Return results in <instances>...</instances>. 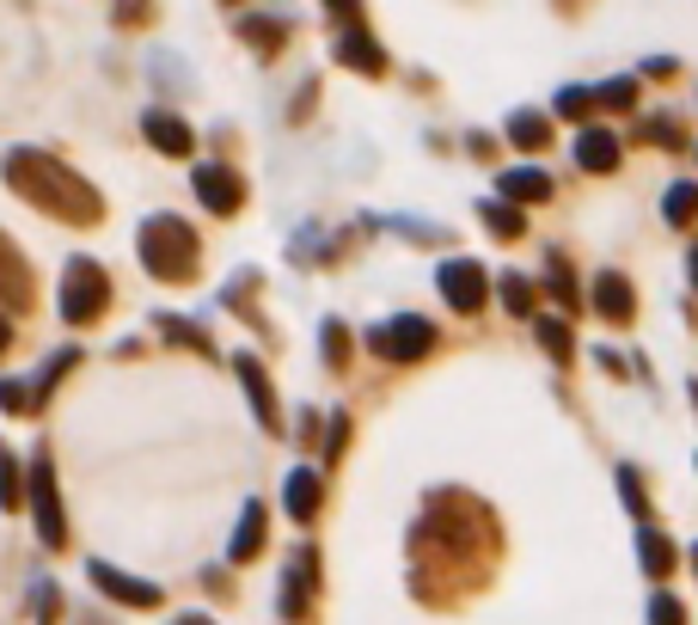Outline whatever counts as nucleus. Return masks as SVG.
Segmentation results:
<instances>
[{
    "label": "nucleus",
    "instance_id": "f257e3e1",
    "mask_svg": "<svg viewBox=\"0 0 698 625\" xmlns=\"http://www.w3.org/2000/svg\"><path fill=\"white\" fill-rule=\"evenodd\" d=\"M0 173H7V185H13L31 209L55 215V221H74V227H98L105 221V197H98L74 166L50 160V154H38V147H13Z\"/></svg>",
    "mask_w": 698,
    "mask_h": 625
},
{
    "label": "nucleus",
    "instance_id": "f03ea898",
    "mask_svg": "<svg viewBox=\"0 0 698 625\" xmlns=\"http://www.w3.org/2000/svg\"><path fill=\"white\" fill-rule=\"evenodd\" d=\"M135 252H142L147 277H159V282H190L202 264L197 233H190V221H178V215H147L142 233H135Z\"/></svg>",
    "mask_w": 698,
    "mask_h": 625
},
{
    "label": "nucleus",
    "instance_id": "7ed1b4c3",
    "mask_svg": "<svg viewBox=\"0 0 698 625\" xmlns=\"http://www.w3.org/2000/svg\"><path fill=\"white\" fill-rule=\"evenodd\" d=\"M111 306V277L98 258H67L62 270V320L67 325H93Z\"/></svg>",
    "mask_w": 698,
    "mask_h": 625
},
{
    "label": "nucleus",
    "instance_id": "20e7f679",
    "mask_svg": "<svg viewBox=\"0 0 698 625\" xmlns=\"http://www.w3.org/2000/svg\"><path fill=\"white\" fill-rule=\"evenodd\" d=\"M31 521H38V540L50 545V552H62L67 545V515H62V491H55V466H50V448L31 454Z\"/></svg>",
    "mask_w": 698,
    "mask_h": 625
},
{
    "label": "nucleus",
    "instance_id": "39448f33",
    "mask_svg": "<svg viewBox=\"0 0 698 625\" xmlns=\"http://www.w3.org/2000/svg\"><path fill=\"white\" fill-rule=\"evenodd\" d=\"M429 344H435V325H429V320H417V313H398L393 325L368 332V350H374L381 362H417Z\"/></svg>",
    "mask_w": 698,
    "mask_h": 625
},
{
    "label": "nucleus",
    "instance_id": "423d86ee",
    "mask_svg": "<svg viewBox=\"0 0 698 625\" xmlns=\"http://www.w3.org/2000/svg\"><path fill=\"white\" fill-rule=\"evenodd\" d=\"M435 282H441V301H448L454 313H478V306H485V294H490L485 270H478L472 258H448Z\"/></svg>",
    "mask_w": 698,
    "mask_h": 625
},
{
    "label": "nucleus",
    "instance_id": "0eeeda50",
    "mask_svg": "<svg viewBox=\"0 0 698 625\" xmlns=\"http://www.w3.org/2000/svg\"><path fill=\"white\" fill-rule=\"evenodd\" d=\"M31 301H38V282H31L25 252L0 233V306H7V313H31Z\"/></svg>",
    "mask_w": 698,
    "mask_h": 625
},
{
    "label": "nucleus",
    "instance_id": "6e6552de",
    "mask_svg": "<svg viewBox=\"0 0 698 625\" xmlns=\"http://www.w3.org/2000/svg\"><path fill=\"white\" fill-rule=\"evenodd\" d=\"M313 576H319V552L301 545L289 576H282V619H306V613H313Z\"/></svg>",
    "mask_w": 698,
    "mask_h": 625
},
{
    "label": "nucleus",
    "instance_id": "1a4fd4ad",
    "mask_svg": "<svg viewBox=\"0 0 698 625\" xmlns=\"http://www.w3.org/2000/svg\"><path fill=\"white\" fill-rule=\"evenodd\" d=\"M86 576H93L111 601H123V607H159V588L154 583H142V576H123L117 564H105V559L86 564Z\"/></svg>",
    "mask_w": 698,
    "mask_h": 625
},
{
    "label": "nucleus",
    "instance_id": "9d476101",
    "mask_svg": "<svg viewBox=\"0 0 698 625\" xmlns=\"http://www.w3.org/2000/svg\"><path fill=\"white\" fill-rule=\"evenodd\" d=\"M197 197H202V209L233 215L239 202H246V185H239L233 166H197Z\"/></svg>",
    "mask_w": 698,
    "mask_h": 625
},
{
    "label": "nucleus",
    "instance_id": "9b49d317",
    "mask_svg": "<svg viewBox=\"0 0 698 625\" xmlns=\"http://www.w3.org/2000/svg\"><path fill=\"white\" fill-rule=\"evenodd\" d=\"M594 313L613 325H632L637 320V289L619 277V270H606V277H594Z\"/></svg>",
    "mask_w": 698,
    "mask_h": 625
},
{
    "label": "nucleus",
    "instance_id": "f8f14e48",
    "mask_svg": "<svg viewBox=\"0 0 698 625\" xmlns=\"http://www.w3.org/2000/svg\"><path fill=\"white\" fill-rule=\"evenodd\" d=\"M142 135L159 147V154H171V160H185L190 147H197L190 123H185V117H171V111H147V117H142Z\"/></svg>",
    "mask_w": 698,
    "mask_h": 625
},
{
    "label": "nucleus",
    "instance_id": "ddd939ff",
    "mask_svg": "<svg viewBox=\"0 0 698 625\" xmlns=\"http://www.w3.org/2000/svg\"><path fill=\"white\" fill-rule=\"evenodd\" d=\"M233 362H239V381H246L251 405H258V424H264V429H282V412H277V386L264 381V362H258V356H233Z\"/></svg>",
    "mask_w": 698,
    "mask_h": 625
},
{
    "label": "nucleus",
    "instance_id": "4468645a",
    "mask_svg": "<svg viewBox=\"0 0 698 625\" xmlns=\"http://www.w3.org/2000/svg\"><path fill=\"white\" fill-rule=\"evenodd\" d=\"M337 62H350L356 74H386V50H381V43H374L362 25H350V31L337 38Z\"/></svg>",
    "mask_w": 698,
    "mask_h": 625
},
{
    "label": "nucleus",
    "instance_id": "2eb2a0df",
    "mask_svg": "<svg viewBox=\"0 0 698 625\" xmlns=\"http://www.w3.org/2000/svg\"><path fill=\"white\" fill-rule=\"evenodd\" d=\"M319 497H325V485H319L313 466L289 472V485H282V503H289V515H294V521H313V515H319Z\"/></svg>",
    "mask_w": 698,
    "mask_h": 625
},
{
    "label": "nucleus",
    "instance_id": "dca6fc26",
    "mask_svg": "<svg viewBox=\"0 0 698 625\" xmlns=\"http://www.w3.org/2000/svg\"><path fill=\"white\" fill-rule=\"evenodd\" d=\"M497 190H502V202H545L552 197V178L533 173V166H509V173L497 178Z\"/></svg>",
    "mask_w": 698,
    "mask_h": 625
},
{
    "label": "nucleus",
    "instance_id": "f3484780",
    "mask_svg": "<svg viewBox=\"0 0 698 625\" xmlns=\"http://www.w3.org/2000/svg\"><path fill=\"white\" fill-rule=\"evenodd\" d=\"M619 154H625L619 135H606V129H588L576 142V166H582V173H613V166H619Z\"/></svg>",
    "mask_w": 698,
    "mask_h": 625
},
{
    "label": "nucleus",
    "instance_id": "a211bd4d",
    "mask_svg": "<svg viewBox=\"0 0 698 625\" xmlns=\"http://www.w3.org/2000/svg\"><path fill=\"white\" fill-rule=\"evenodd\" d=\"M264 515H270L264 503H246V515H239V528H233V545H227V559L233 564L258 559V545H264Z\"/></svg>",
    "mask_w": 698,
    "mask_h": 625
},
{
    "label": "nucleus",
    "instance_id": "6ab92c4d",
    "mask_svg": "<svg viewBox=\"0 0 698 625\" xmlns=\"http://www.w3.org/2000/svg\"><path fill=\"white\" fill-rule=\"evenodd\" d=\"M509 142L528 147V154H540V147H552V123H545L540 111H514L509 117Z\"/></svg>",
    "mask_w": 698,
    "mask_h": 625
},
{
    "label": "nucleus",
    "instance_id": "aec40b11",
    "mask_svg": "<svg viewBox=\"0 0 698 625\" xmlns=\"http://www.w3.org/2000/svg\"><path fill=\"white\" fill-rule=\"evenodd\" d=\"M239 38H246V43H251V50H258V55H277V50H282V38H289V31H282L277 19L251 13V19H239Z\"/></svg>",
    "mask_w": 698,
    "mask_h": 625
},
{
    "label": "nucleus",
    "instance_id": "412c9836",
    "mask_svg": "<svg viewBox=\"0 0 698 625\" xmlns=\"http://www.w3.org/2000/svg\"><path fill=\"white\" fill-rule=\"evenodd\" d=\"M637 552H644V571H649V576H668V571H674V545H668V533L644 528V533H637Z\"/></svg>",
    "mask_w": 698,
    "mask_h": 625
},
{
    "label": "nucleus",
    "instance_id": "4be33fe9",
    "mask_svg": "<svg viewBox=\"0 0 698 625\" xmlns=\"http://www.w3.org/2000/svg\"><path fill=\"white\" fill-rule=\"evenodd\" d=\"M478 215H485V227L497 233V240H521V227H528V221H521V202H514V209H509V202H485Z\"/></svg>",
    "mask_w": 698,
    "mask_h": 625
},
{
    "label": "nucleus",
    "instance_id": "5701e85b",
    "mask_svg": "<svg viewBox=\"0 0 698 625\" xmlns=\"http://www.w3.org/2000/svg\"><path fill=\"white\" fill-rule=\"evenodd\" d=\"M661 215H668L674 227H686L698 215V185H674L668 197H661Z\"/></svg>",
    "mask_w": 698,
    "mask_h": 625
},
{
    "label": "nucleus",
    "instance_id": "b1692460",
    "mask_svg": "<svg viewBox=\"0 0 698 625\" xmlns=\"http://www.w3.org/2000/svg\"><path fill=\"white\" fill-rule=\"evenodd\" d=\"M545 294H552L564 313H576V282H570V264H564V258H552V270H545Z\"/></svg>",
    "mask_w": 698,
    "mask_h": 625
},
{
    "label": "nucleus",
    "instance_id": "393cba45",
    "mask_svg": "<svg viewBox=\"0 0 698 625\" xmlns=\"http://www.w3.org/2000/svg\"><path fill=\"white\" fill-rule=\"evenodd\" d=\"M540 350H545V356H558V362H570V350H576L570 325L564 320H540Z\"/></svg>",
    "mask_w": 698,
    "mask_h": 625
},
{
    "label": "nucleus",
    "instance_id": "a878e982",
    "mask_svg": "<svg viewBox=\"0 0 698 625\" xmlns=\"http://www.w3.org/2000/svg\"><path fill=\"white\" fill-rule=\"evenodd\" d=\"M159 332H166L171 344H190V350H202V356H209V350H215L202 325H190V320H171V313H166V320H159Z\"/></svg>",
    "mask_w": 698,
    "mask_h": 625
},
{
    "label": "nucleus",
    "instance_id": "bb28decb",
    "mask_svg": "<svg viewBox=\"0 0 698 625\" xmlns=\"http://www.w3.org/2000/svg\"><path fill=\"white\" fill-rule=\"evenodd\" d=\"M0 412H13V417H31V412H38V393H31L25 381H0Z\"/></svg>",
    "mask_w": 698,
    "mask_h": 625
},
{
    "label": "nucleus",
    "instance_id": "cd10ccee",
    "mask_svg": "<svg viewBox=\"0 0 698 625\" xmlns=\"http://www.w3.org/2000/svg\"><path fill=\"white\" fill-rule=\"evenodd\" d=\"M594 105H606V111H632V105H637V81H606V86H594Z\"/></svg>",
    "mask_w": 698,
    "mask_h": 625
},
{
    "label": "nucleus",
    "instance_id": "c85d7f7f",
    "mask_svg": "<svg viewBox=\"0 0 698 625\" xmlns=\"http://www.w3.org/2000/svg\"><path fill=\"white\" fill-rule=\"evenodd\" d=\"M502 306H509V313H533V282H521V277H514V270H509V277H502Z\"/></svg>",
    "mask_w": 698,
    "mask_h": 625
},
{
    "label": "nucleus",
    "instance_id": "c756f323",
    "mask_svg": "<svg viewBox=\"0 0 698 625\" xmlns=\"http://www.w3.org/2000/svg\"><path fill=\"white\" fill-rule=\"evenodd\" d=\"M0 509H19V460L0 448Z\"/></svg>",
    "mask_w": 698,
    "mask_h": 625
},
{
    "label": "nucleus",
    "instance_id": "7c9ffc66",
    "mask_svg": "<svg viewBox=\"0 0 698 625\" xmlns=\"http://www.w3.org/2000/svg\"><path fill=\"white\" fill-rule=\"evenodd\" d=\"M588 111H594L588 86H564V93H558V117H588Z\"/></svg>",
    "mask_w": 698,
    "mask_h": 625
},
{
    "label": "nucleus",
    "instance_id": "2f4dec72",
    "mask_svg": "<svg viewBox=\"0 0 698 625\" xmlns=\"http://www.w3.org/2000/svg\"><path fill=\"white\" fill-rule=\"evenodd\" d=\"M319 337H325V356H331V368H350V332H343V325L331 320Z\"/></svg>",
    "mask_w": 698,
    "mask_h": 625
},
{
    "label": "nucleus",
    "instance_id": "473e14b6",
    "mask_svg": "<svg viewBox=\"0 0 698 625\" xmlns=\"http://www.w3.org/2000/svg\"><path fill=\"white\" fill-rule=\"evenodd\" d=\"M619 491H625V509H632V515H649V497H644V479H637L632 466H619Z\"/></svg>",
    "mask_w": 698,
    "mask_h": 625
},
{
    "label": "nucleus",
    "instance_id": "72a5a7b5",
    "mask_svg": "<svg viewBox=\"0 0 698 625\" xmlns=\"http://www.w3.org/2000/svg\"><path fill=\"white\" fill-rule=\"evenodd\" d=\"M649 625H686V607L674 595H656L649 601Z\"/></svg>",
    "mask_w": 698,
    "mask_h": 625
},
{
    "label": "nucleus",
    "instance_id": "f704fd0d",
    "mask_svg": "<svg viewBox=\"0 0 698 625\" xmlns=\"http://www.w3.org/2000/svg\"><path fill=\"white\" fill-rule=\"evenodd\" d=\"M55 613H62V595H55V583H38V625H55Z\"/></svg>",
    "mask_w": 698,
    "mask_h": 625
},
{
    "label": "nucleus",
    "instance_id": "c9c22d12",
    "mask_svg": "<svg viewBox=\"0 0 698 625\" xmlns=\"http://www.w3.org/2000/svg\"><path fill=\"white\" fill-rule=\"evenodd\" d=\"M644 142H656V147H680V129H674V123H644Z\"/></svg>",
    "mask_w": 698,
    "mask_h": 625
},
{
    "label": "nucleus",
    "instance_id": "e433bc0d",
    "mask_svg": "<svg viewBox=\"0 0 698 625\" xmlns=\"http://www.w3.org/2000/svg\"><path fill=\"white\" fill-rule=\"evenodd\" d=\"M147 13H154V7H147V0H123V7H117V19H123V25H142Z\"/></svg>",
    "mask_w": 698,
    "mask_h": 625
},
{
    "label": "nucleus",
    "instance_id": "4c0bfd02",
    "mask_svg": "<svg viewBox=\"0 0 698 625\" xmlns=\"http://www.w3.org/2000/svg\"><path fill=\"white\" fill-rule=\"evenodd\" d=\"M325 7L343 19V25H356V19H362V0H325Z\"/></svg>",
    "mask_w": 698,
    "mask_h": 625
},
{
    "label": "nucleus",
    "instance_id": "58836bf2",
    "mask_svg": "<svg viewBox=\"0 0 698 625\" xmlns=\"http://www.w3.org/2000/svg\"><path fill=\"white\" fill-rule=\"evenodd\" d=\"M343 441H350V424H343V417H331V460H337V454H343Z\"/></svg>",
    "mask_w": 698,
    "mask_h": 625
},
{
    "label": "nucleus",
    "instance_id": "ea45409f",
    "mask_svg": "<svg viewBox=\"0 0 698 625\" xmlns=\"http://www.w3.org/2000/svg\"><path fill=\"white\" fill-rule=\"evenodd\" d=\"M7 344H13V325L0 320V356H7Z\"/></svg>",
    "mask_w": 698,
    "mask_h": 625
},
{
    "label": "nucleus",
    "instance_id": "a19ab883",
    "mask_svg": "<svg viewBox=\"0 0 698 625\" xmlns=\"http://www.w3.org/2000/svg\"><path fill=\"white\" fill-rule=\"evenodd\" d=\"M178 625H209V619H202V613H185V619H178Z\"/></svg>",
    "mask_w": 698,
    "mask_h": 625
},
{
    "label": "nucleus",
    "instance_id": "79ce46f5",
    "mask_svg": "<svg viewBox=\"0 0 698 625\" xmlns=\"http://www.w3.org/2000/svg\"><path fill=\"white\" fill-rule=\"evenodd\" d=\"M686 264H692V289H698V246H692V258H686Z\"/></svg>",
    "mask_w": 698,
    "mask_h": 625
},
{
    "label": "nucleus",
    "instance_id": "37998d69",
    "mask_svg": "<svg viewBox=\"0 0 698 625\" xmlns=\"http://www.w3.org/2000/svg\"><path fill=\"white\" fill-rule=\"evenodd\" d=\"M692 571H698V545H692Z\"/></svg>",
    "mask_w": 698,
    "mask_h": 625
},
{
    "label": "nucleus",
    "instance_id": "c03bdc74",
    "mask_svg": "<svg viewBox=\"0 0 698 625\" xmlns=\"http://www.w3.org/2000/svg\"><path fill=\"white\" fill-rule=\"evenodd\" d=\"M692 399H698V381H692Z\"/></svg>",
    "mask_w": 698,
    "mask_h": 625
},
{
    "label": "nucleus",
    "instance_id": "a18cd8bd",
    "mask_svg": "<svg viewBox=\"0 0 698 625\" xmlns=\"http://www.w3.org/2000/svg\"><path fill=\"white\" fill-rule=\"evenodd\" d=\"M227 7H239V0H227Z\"/></svg>",
    "mask_w": 698,
    "mask_h": 625
}]
</instances>
